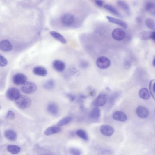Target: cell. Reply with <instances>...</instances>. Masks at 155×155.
<instances>
[{
	"instance_id": "cell-27",
	"label": "cell",
	"mask_w": 155,
	"mask_h": 155,
	"mask_svg": "<svg viewBox=\"0 0 155 155\" xmlns=\"http://www.w3.org/2000/svg\"><path fill=\"white\" fill-rule=\"evenodd\" d=\"M7 149L9 152L12 154H17L20 152L21 148L17 145H9L7 147Z\"/></svg>"
},
{
	"instance_id": "cell-31",
	"label": "cell",
	"mask_w": 155,
	"mask_h": 155,
	"mask_svg": "<svg viewBox=\"0 0 155 155\" xmlns=\"http://www.w3.org/2000/svg\"><path fill=\"white\" fill-rule=\"evenodd\" d=\"M155 79L152 80L150 82L149 86L150 94L154 100L155 99Z\"/></svg>"
},
{
	"instance_id": "cell-4",
	"label": "cell",
	"mask_w": 155,
	"mask_h": 155,
	"mask_svg": "<svg viewBox=\"0 0 155 155\" xmlns=\"http://www.w3.org/2000/svg\"><path fill=\"white\" fill-rule=\"evenodd\" d=\"M96 64L99 68L106 69L108 68L110 66L111 62L108 58L104 56H101L98 58Z\"/></svg>"
},
{
	"instance_id": "cell-33",
	"label": "cell",
	"mask_w": 155,
	"mask_h": 155,
	"mask_svg": "<svg viewBox=\"0 0 155 155\" xmlns=\"http://www.w3.org/2000/svg\"><path fill=\"white\" fill-rule=\"evenodd\" d=\"M8 64V61L3 56L0 54V66L5 67Z\"/></svg>"
},
{
	"instance_id": "cell-41",
	"label": "cell",
	"mask_w": 155,
	"mask_h": 155,
	"mask_svg": "<svg viewBox=\"0 0 155 155\" xmlns=\"http://www.w3.org/2000/svg\"><path fill=\"white\" fill-rule=\"evenodd\" d=\"M136 20L137 22H140L141 21L142 19L141 18L138 17L136 18Z\"/></svg>"
},
{
	"instance_id": "cell-9",
	"label": "cell",
	"mask_w": 155,
	"mask_h": 155,
	"mask_svg": "<svg viewBox=\"0 0 155 155\" xmlns=\"http://www.w3.org/2000/svg\"><path fill=\"white\" fill-rule=\"evenodd\" d=\"M75 18L70 13H65L63 15L61 18V21L65 26H69L74 22Z\"/></svg>"
},
{
	"instance_id": "cell-44",
	"label": "cell",
	"mask_w": 155,
	"mask_h": 155,
	"mask_svg": "<svg viewBox=\"0 0 155 155\" xmlns=\"http://www.w3.org/2000/svg\"><path fill=\"white\" fill-rule=\"evenodd\" d=\"M1 106H0V110H1Z\"/></svg>"
},
{
	"instance_id": "cell-20",
	"label": "cell",
	"mask_w": 155,
	"mask_h": 155,
	"mask_svg": "<svg viewBox=\"0 0 155 155\" xmlns=\"http://www.w3.org/2000/svg\"><path fill=\"white\" fill-rule=\"evenodd\" d=\"M105 8L111 13L114 15L120 18H123V16L117 9L112 5L110 4H106L104 6Z\"/></svg>"
},
{
	"instance_id": "cell-2",
	"label": "cell",
	"mask_w": 155,
	"mask_h": 155,
	"mask_svg": "<svg viewBox=\"0 0 155 155\" xmlns=\"http://www.w3.org/2000/svg\"><path fill=\"white\" fill-rule=\"evenodd\" d=\"M20 89L22 92L26 94H31L34 93L37 90L36 84L31 81H27L21 85Z\"/></svg>"
},
{
	"instance_id": "cell-5",
	"label": "cell",
	"mask_w": 155,
	"mask_h": 155,
	"mask_svg": "<svg viewBox=\"0 0 155 155\" xmlns=\"http://www.w3.org/2000/svg\"><path fill=\"white\" fill-rule=\"evenodd\" d=\"M107 101L106 95L105 94H101L94 99L92 102V105L95 107L98 108L104 106Z\"/></svg>"
},
{
	"instance_id": "cell-18",
	"label": "cell",
	"mask_w": 155,
	"mask_h": 155,
	"mask_svg": "<svg viewBox=\"0 0 155 155\" xmlns=\"http://www.w3.org/2000/svg\"><path fill=\"white\" fill-rule=\"evenodd\" d=\"M4 136L6 139L11 141H15L17 137L16 132L11 129L6 130L4 133Z\"/></svg>"
},
{
	"instance_id": "cell-37",
	"label": "cell",
	"mask_w": 155,
	"mask_h": 155,
	"mask_svg": "<svg viewBox=\"0 0 155 155\" xmlns=\"http://www.w3.org/2000/svg\"><path fill=\"white\" fill-rule=\"evenodd\" d=\"M124 67L127 69H129L131 66V63L128 60L125 61L124 63Z\"/></svg>"
},
{
	"instance_id": "cell-8",
	"label": "cell",
	"mask_w": 155,
	"mask_h": 155,
	"mask_svg": "<svg viewBox=\"0 0 155 155\" xmlns=\"http://www.w3.org/2000/svg\"><path fill=\"white\" fill-rule=\"evenodd\" d=\"M112 36L114 40L118 41H120L124 38L125 33L122 29L120 28H116L113 31Z\"/></svg>"
},
{
	"instance_id": "cell-25",
	"label": "cell",
	"mask_w": 155,
	"mask_h": 155,
	"mask_svg": "<svg viewBox=\"0 0 155 155\" xmlns=\"http://www.w3.org/2000/svg\"><path fill=\"white\" fill-rule=\"evenodd\" d=\"M145 10L153 15H155V4L152 2L148 1L145 3Z\"/></svg>"
},
{
	"instance_id": "cell-7",
	"label": "cell",
	"mask_w": 155,
	"mask_h": 155,
	"mask_svg": "<svg viewBox=\"0 0 155 155\" xmlns=\"http://www.w3.org/2000/svg\"><path fill=\"white\" fill-rule=\"evenodd\" d=\"M136 112L138 116L142 119H146L149 115L148 109L143 106L138 107L136 109Z\"/></svg>"
},
{
	"instance_id": "cell-1",
	"label": "cell",
	"mask_w": 155,
	"mask_h": 155,
	"mask_svg": "<svg viewBox=\"0 0 155 155\" xmlns=\"http://www.w3.org/2000/svg\"><path fill=\"white\" fill-rule=\"evenodd\" d=\"M17 106L21 109H25L30 107L32 104V101L30 98L25 95H21L15 101Z\"/></svg>"
},
{
	"instance_id": "cell-38",
	"label": "cell",
	"mask_w": 155,
	"mask_h": 155,
	"mask_svg": "<svg viewBox=\"0 0 155 155\" xmlns=\"http://www.w3.org/2000/svg\"><path fill=\"white\" fill-rule=\"evenodd\" d=\"M95 3L99 7H102L104 4V2L102 1H95Z\"/></svg>"
},
{
	"instance_id": "cell-14",
	"label": "cell",
	"mask_w": 155,
	"mask_h": 155,
	"mask_svg": "<svg viewBox=\"0 0 155 155\" xmlns=\"http://www.w3.org/2000/svg\"><path fill=\"white\" fill-rule=\"evenodd\" d=\"M33 72L35 75L41 77L46 76L48 73L47 70L41 66H37L34 68Z\"/></svg>"
},
{
	"instance_id": "cell-39",
	"label": "cell",
	"mask_w": 155,
	"mask_h": 155,
	"mask_svg": "<svg viewBox=\"0 0 155 155\" xmlns=\"http://www.w3.org/2000/svg\"><path fill=\"white\" fill-rule=\"evenodd\" d=\"M79 97L81 99V100L85 99L87 98V97L86 96L83 94H80L79 95Z\"/></svg>"
},
{
	"instance_id": "cell-28",
	"label": "cell",
	"mask_w": 155,
	"mask_h": 155,
	"mask_svg": "<svg viewBox=\"0 0 155 155\" xmlns=\"http://www.w3.org/2000/svg\"><path fill=\"white\" fill-rule=\"evenodd\" d=\"M72 120V117L71 116H67L63 117L59 121L57 125L59 127L64 126L70 123Z\"/></svg>"
},
{
	"instance_id": "cell-12",
	"label": "cell",
	"mask_w": 155,
	"mask_h": 155,
	"mask_svg": "<svg viewBox=\"0 0 155 155\" xmlns=\"http://www.w3.org/2000/svg\"><path fill=\"white\" fill-rule=\"evenodd\" d=\"M113 117L115 120L120 122H124L127 119V115L124 113L120 111H117L113 114Z\"/></svg>"
},
{
	"instance_id": "cell-16",
	"label": "cell",
	"mask_w": 155,
	"mask_h": 155,
	"mask_svg": "<svg viewBox=\"0 0 155 155\" xmlns=\"http://www.w3.org/2000/svg\"><path fill=\"white\" fill-rule=\"evenodd\" d=\"M48 112L51 115H57L59 112V109L57 105L54 103H50L47 106Z\"/></svg>"
},
{
	"instance_id": "cell-15",
	"label": "cell",
	"mask_w": 155,
	"mask_h": 155,
	"mask_svg": "<svg viewBox=\"0 0 155 155\" xmlns=\"http://www.w3.org/2000/svg\"><path fill=\"white\" fill-rule=\"evenodd\" d=\"M53 66L55 70L59 72L63 71L66 67L65 63L62 61L59 60L54 61L53 63Z\"/></svg>"
},
{
	"instance_id": "cell-35",
	"label": "cell",
	"mask_w": 155,
	"mask_h": 155,
	"mask_svg": "<svg viewBox=\"0 0 155 155\" xmlns=\"http://www.w3.org/2000/svg\"><path fill=\"white\" fill-rule=\"evenodd\" d=\"M70 152L72 155H81V151L76 148H71L70 149Z\"/></svg>"
},
{
	"instance_id": "cell-29",
	"label": "cell",
	"mask_w": 155,
	"mask_h": 155,
	"mask_svg": "<svg viewBox=\"0 0 155 155\" xmlns=\"http://www.w3.org/2000/svg\"><path fill=\"white\" fill-rule=\"evenodd\" d=\"M145 23L147 27L151 30H154L155 28L154 20L151 18H147L145 20Z\"/></svg>"
},
{
	"instance_id": "cell-24",
	"label": "cell",
	"mask_w": 155,
	"mask_h": 155,
	"mask_svg": "<svg viewBox=\"0 0 155 155\" xmlns=\"http://www.w3.org/2000/svg\"><path fill=\"white\" fill-rule=\"evenodd\" d=\"M153 32L144 31L140 33L138 35V38L142 40L152 39Z\"/></svg>"
},
{
	"instance_id": "cell-22",
	"label": "cell",
	"mask_w": 155,
	"mask_h": 155,
	"mask_svg": "<svg viewBox=\"0 0 155 155\" xmlns=\"http://www.w3.org/2000/svg\"><path fill=\"white\" fill-rule=\"evenodd\" d=\"M139 97L144 100H148L150 98V95L148 90L146 88H143L139 91Z\"/></svg>"
},
{
	"instance_id": "cell-40",
	"label": "cell",
	"mask_w": 155,
	"mask_h": 155,
	"mask_svg": "<svg viewBox=\"0 0 155 155\" xmlns=\"http://www.w3.org/2000/svg\"><path fill=\"white\" fill-rule=\"evenodd\" d=\"M152 39L154 41H155V33L154 32H153L152 35Z\"/></svg>"
},
{
	"instance_id": "cell-32",
	"label": "cell",
	"mask_w": 155,
	"mask_h": 155,
	"mask_svg": "<svg viewBox=\"0 0 155 155\" xmlns=\"http://www.w3.org/2000/svg\"><path fill=\"white\" fill-rule=\"evenodd\" d=\"M87 91L88 95L91 97H93L95 96L96 91L91 86L88 87L87 88Z\"/></svg>"
},
{
	"instance_id": "cell-30",
	"label": "cell",
	"mask_w": 155,
	"mask_h": 155,
	"mask_svg": "<svg viewBox=\"0 0 155 155\" xmlns=\"http://www.w3.org/2000/svg\"><path fill=\"white\" fill-rule=\"evenodd\" d=\"M76 133L78 136L85 141H87L88 140V136L85 131L82 129H79L76 131Z\"/></svg>"
},
{
	"instance_id": "cell-43",
	"label": "cell",
	"mask_w": 155,
	"mask_h": 155,
	"mask_svg": "<svg viewBox=\"0 0 155 155\" xmlns=\"http://www.w3.org/2000/svg\"><path fill=\"white\" fill-rule=\"evenodd\" d=\"M106 90L108 91H110V88H108V87H107L106 88Z\"/></svg>"
},
{
	"instance_id": "cell-10",
	"label": "cell",
	"mask_w": 155,
	"mask_h": 155,
	"mask_svg": "<svg viewBox=\"0 0 155 155\" xmlns=\"http://www.w3.org/2000/svg\"><path fill=\"white\" fill-rule=\"evenodd\" d=\"M100 131L102 134L106 136H111L114 132V128L108 125H102L100 128Z\"/></svg>"
},
{
	"instance_id": "cell-17",
	"label": "cell",
	"mask_w": 155,
	"mask_h": 155,
	"mask_svg": "<svg viewBox=\"0 0 155 155\" xmlns=\"http://www.w3.org/2000/svg\"><path fill=\"white\" fill-rule=\"evenodd\" d=\"M117 4L118 6L128 16H131V14L130 7L127 3L123 1H117Z\"/></svg>"
},
{
	"instance_id": "cell-11",
	"label": "cell",
	"mask_w": 155,
	"mask_h": 155,
	"mask_svg": "<svg viewBox=\"0 0 155 155\" xmlns=\"http://www.w3.org/2000/svg\"><path fill=\"white\" fill-rule=\"evenodd\" d=\"M106 18L110 23L119 25L124 29H126L128 27L127 24L123 20L109 16H107Z\"/></svg>"
},
{
	"instance_id": "cell-26",
	"label": "cell",
	"mask_w": 155,
	"mask_h": 155,
	"mask_svg": "<svg viewBox=\"0 0 155 155\" xmlns=\"http://www.w3.org/2000/svg\"><path fill=\"white\" fill-rule=\"evenodd\" d=\"M100 109L97 107H95L92 110L90 113V116L93 119L97 120L100 117Z\"/></svg>"
},
{
	"instance_id": "cell-19",
	"label": "cell",
	"mask_w": 155,
	"mask_h": 155,
	"mask_svg": "<svg viewBox=\"0 0 155 155\" xmlns=\"http://www.w3.org/2000/svg\"><path fill=\"white\" fill-rule=\"evenodd\" d=\"M61 130V128L59 126H53L48 128L44 132V134L49 136L58 133Z\"/></svg>"
},
{
	"instance_id": "cell-21",
	"label": "cell",
	"mask_w": 155,
	"mask_h": 155,
	"mask_svg": "<svg viewBox=\"0 0 155 155\" xmlns=\"http://www.w3.org/2000/svg\"><path fill=\"white\" fill-rule=\"evenodd\" d=\"M50 34L54 38L61 43L65 44L67 42L64 37L60 33L55 31H51Z\"/></svg>"
},
{
	"instance_id": "cell-42",
	"label": "cell",
	"mask_w": 155,
	"mask_h": 155,
	"mask_svg": "<svg viewBox=\"0 0 155 155\" xmlns=\"http://www.w3.org/2000/svg\"><path fill=\"white\" fill-rule=\"evenodd\" d=\"M152 65L154 67H155V58L154 57L153 58V60L152 61Z\"/></svg>"
},
{
	"instance_id": "cell-36",
	"label": "cell",
	"mask_w": 155,
	"mask_h": 155,
	"mask_svg": "<svg viewBox=\"0 0 155 155\" xmlns=\"http://www.w3.org/2000/svg\"><path fill=\"white\" fill-rule=\"evenodd\" d=\"M66 95L71 102L74 101L76 99L75 96L72 94L68 93Z\"/></svg>"
},
{
	"instance_id": "cell-34",
	"label": "cell",
	"mask_w": 155,
	"mask_h": 155,
	"mask_svg": "<svg viewBox=\"0 0 155 155\" xmlns=\"http://www.w3.org/2000/svg\"><path fill=\"white\" fill-rule=\"evenodd\" d=\"M15 114L12 111L9 110L7 113L6 116V118L7 119L12 120L15 118Z\"/></svg>"
},
{
	"instance_id": "cell-3",
	"label": "cell",
	"mask_w": 155,
	"mask_h": 155,
	"mask_svg": "<svg viewBox=\"0 0 155 155\" xmlns=\"http://www.w3.org/2000/svg\"><path fill=\"white\" fill-rule=\"evenodd\" d=\"M6 95L7 98L10 100L15 101L20 96L21 94L17 88L11 87L7 91Z\"/></svg>"
},
{
	"instance_id": "cell-23",
	"label": "cell",
	"mask_w": 155,
	"mask_h": 155,
	"mask_svg": "<svg viewBox=\"0 0 155 155\" xmlns=\"http://www.w3.org/2000/svg\"><path fill=\"white\" fill-rule=\"evenodd\" d=\"M55 86V82L53 79H49L46 81L43 84V87L48 90H52Z\"/></svg>"
},
{
	"instance_id": "cell-6",
	"label": "cell",
	"mask_w": 155,
	"mask_h": 155,
	"mask_svg": "<svg viewBox=\"0 0 155 155\" xmlns=\"http://www.w3.org/2000/svg\"><path fill=\"white\" fill-rule=\"evenodd\" d=\"M13 82L14 84L22 85L27 81L26 76L21 73H18L14 75L13 78Z\"/></svg>"
},
{
	"instance_id": "cell-13",
	"label": "cell",
	"mask_w": 155,
	"mask_h": 155,
	"mask_svg": "<svg viewBox=\"0 0 155 155\" xmlns=\"http://www.w3.org/2000/svg\"><path fill=\"white\" fill-rule=\"evenodd\" d=\"M13 49L11 43L8 40H4L0 42V50L4 52H8Z\"/></svg>"
}]
</instances>
